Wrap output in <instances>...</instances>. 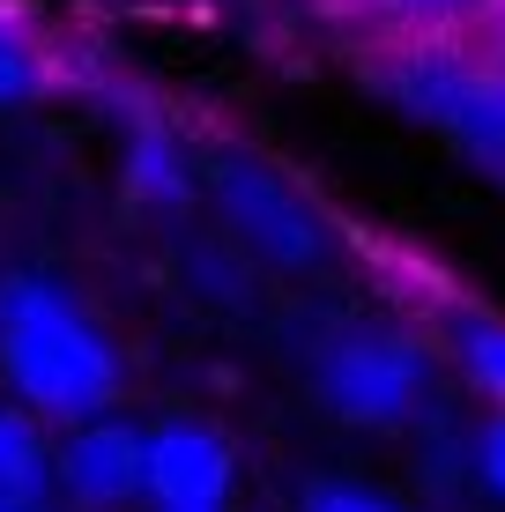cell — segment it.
<instances>
[{
  "label": "cell",
  "mask_w": 505,
  "mask_h": 512,
  "mask_svg": "<svg viewBox=\"0 0 505 512\" xmlns=\"http://www.w3.org/2000/svg\"><path fill=\"white\" fill-rule=\"evenodd\" d=\"M0 379L38 423H97L127 386L119 342L104 334L67 282L38 268L0 275Z\"/></svg>",
  "instance_id": "1"
},
{
  "label": "cell",
  "mask_w": 505,
  "mask_h": 512,
  "mask_svg": "<svg viewBox=\"0 0 505 512\" xmlns=\"http://www.w3.org/2000/svg\"><path fill=\"white\" fill-rule=\"evenodd\" d=\"M357 82L416 127L446 134L483 179L505 186V60L468 30L454 38H372L357 45Z\"/></svg>",
  "instance_id": "2"
},
{
  "label": "cell",
  "mask_w": 505,
  "mask_h": 512,
  "mask_svg": "<svg viewBox=\"0 0 505 512\" xmlns=\"http://www.w3.org/2000/svg\"><path fill=\"white\" fill-rule=\"evenodd\" d=\"M201 186H208V201H216L223 231L246 245L253 260H268V268H283V275H305V268L327 260V216L305 201L298 179H283V171L268 164V156L223 141V149L201 164Z\"/></svg>",
  "instance_id": "3"
},
{
  "label": "cell",
  "mask_w": 505,
  "mask_h": 512,
  "mask_svg": "<svg viewBox=\"0 0 505 512\" xmlns=\"http://www.w3.org/2000/svg\"><path fill=\"white\" fill-rule=\"evenodd\" d=\"M312 386L342 423L402 431L431 401V349L409 327H335L312 349Z\"/></svg>",
  "instance_id": "4"
},
{
  "label": "cell",
  "mask_w": 505,
  "mask_h": 512,
  "mask_svg": "<svg viewBox=\"0 0 505 512\" xmlns=\"http://www.w3.org/2000/svg\"><path fill=\"white\" fill-rule=\"evenodd\" d=\"M238 461L208 423H156L142 431V498L156 512H223Z\"/></svg>",
  "instance_id": "5"
},
{
  "label": "cell",
  "mask_w": 505,
  "mask_h": 512,
  "mask_svg": "<svg viewBox=\"0 0 505 512\" xmlns=\"http://www.w3.org/2000/svg\"><path fill=\"white\" fill-rule=\"evenodd\" d=\"M52 483L67 490L82 512H119L142 498V431L119 416L75 423V431L52 446Z\"/></svg>",
  "instance_id": "6"
},
{
  "label": "cell",
  "mask_w": 505,
  "mask_h": 512,
  "mask_svg": "<svg viewBox=\"0 0 505 512\" xmlns=\"http://www.w3.org/2000/svg\"><path fill=\"white\" fill-rule=\"evenodd\" d=\"M298 8L350 23L357 45H372V38H454V30H476L498 0H298Z\"/></svg>",
  "instance_id": "7"
},
{
  "label": "cell",
  "mask_w": 505,
  "mask_h": 512,
  "mask_svg": "<svg viewBox=\"0 0 505 512\" xmlns=\"http://www.w3.org/2000/svg\"><path fill=\"white\" fill-rule=\"evenodd\" d=\"M201 186V164L186 156V141L164 127V119H134L127 127V193L156 216H179Z\"/></svg>",
  "instance_id": "8"
},
{
  "label": "cell",
  "mask_w": 505,
  "mask_h": 512,
  "mask_svg": "<svg viewBox=\"0 0 505 512\" xmlns=\"http://www.w3.org/2000/svg\"><path fill=\"white\" fill-rule=\"evenodd\" d=\"M52 490V446L45 423L23 401H0V498L8 505H45Z\"/></svg>",
  "instance_id": "9"
},
{
  "label": "cell",
  "mask_w": 505,
  "mask_h": 512,
  "mask_svg": "<svg viewBox=\"0 0 505 512\" xmlns=\"http://www.w3.org/2000/svg\"><path fill=\"white\" fill-rule=\"evenodd\" d=\"M52 90V52L38 45V30L15 23L8 8H0V112L8 104H38Z\"/></svg>",
  "instance_id": "10"
},
{
  "label": "cell",
  "mask_w": 505,
  "mask_h": 512,
  "mask_svg": "<svg viewBox=\"0 0 505 512\" xmlns=\"http://www.w3.org/2000/svg\"><path fill=\"white\" fill-rule=\"evenodd\" d=\"M454 349H461V372L483 386V394L505 409V320H483V312H461L454 320Z\"/></svg>",
  "instance_id": "11"
},
{
  "label": "cell",
  "mask_w": 505,
  "mask_h": 512,
  "mask_svg": "<svg viewBox=\"0 0 505 512\" xmlns=\"http://www.w3.org/2000/svg\"><path fill=\"white\" fill-rule=\"evenodd\" d=\"M305 512H402V505L379 498V490H357V483H320L305 498Z\"/></svg>",
  "instance_id": "12"
},
{
  "label": "cell",
  "mask_w": 505,
  "mask_h": 512,
  "mask_svg": "<svg viewBox=\"0 0 505 512\" xmlns=\"http://www.w3.org/2000/svg\"><path fill=\"white\" fill-rule=\"evenodd\" d=\"M476 475H483V490H491V498H505V409L476 431Z\"/></svg>",
  "instance_id": "13"
},
{
  "label": "cell",
  "mask_w": 505,
  "mask_h": 512,
  "mask_svg": "<svg viewBox=\"0 0 505 512\" xmlns=\"http://www.w3.org/2000/svg\"><path fill=\"white\" fill-rule=\"evenodd\" d=\"M468 38H476L483 52H498V60H505V0H498V8H491V15H483V23H476V30H468Z\"/></svg>",
  "instance_id": "14"
},
{
  "label": "cell",
  "mask_w": 505,
  "mask_h": 512,
  "mask_svg": "<svg viewBox=\"0 0 505 512\" xmlns=\"http://www.w3.org/2000/svg\"><path fill=\"white\" fill-rule=\"evenodd\" d=\"M0 512H45V505H8V498H0Z\"/></svg>",
  "instance_id": "15"
}]
</instances>
